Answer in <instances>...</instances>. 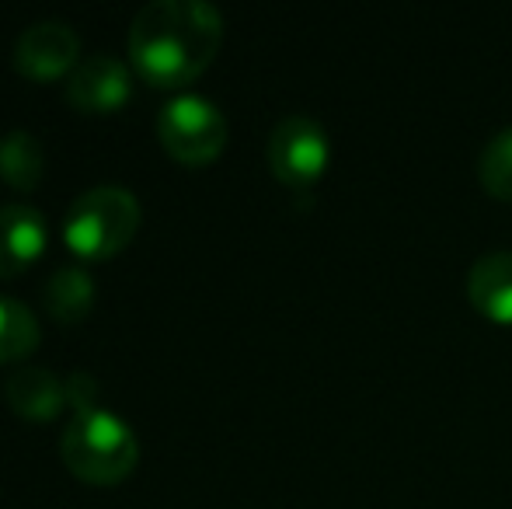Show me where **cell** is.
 Segmentation results:
<instances>
[{"instance_id": "obj_11", "label": "cell", "mask_w": 512, "mask_h": 509, "mask_svg": "<svg viewBox=\"0 0 512 509\" xmlns=\"http://www.w3.org/2000/svg\"><path fill=\"white\" fill-rule=\"evenodd\" d=\"M42 300H46V311L63 325L81 321L95 304V279L81 265H60L42 286Z\"/></svg>"}, {"instance_id": "obj_7", "label": "cell", "mask_w": 512, "mask_h": 509, "mask_svg": "<svg viewBox=\"0 0 512 509\" xmlns=\"http://www.w3.org/2000/svg\"><path fill=\"white\" fill-rule=\"evenodd\" d=\"M133 91V74L112 53H95L81 60L67 77V102L81 112H112L126 105Z\"/></svg>"}, {"instance_id": "obj_14", "label": "cell", "mask_w": 512, "mask_h": 509, "mask_svg": "<svg viewBox=\"0 0 512 509\" xmlns=\"http://www.w3.org/2000/svg\"><path fill=\"white\" fill-rule=\"evenodd\" d=\"M478 178L488 196L512 199V126L499 129L478 157Z\"/></svg>"}, {"instance_id": "obj_15", "label": "cell", "mask_w": 512, "mask_h": 509, "mask_svg": "<svg viewBox=\"0 0 512 509\" xmlns=\"http://www.w3.org/2000/svg\"><path fill=\"white\" fill-rule=\"evenodd\" d=\"M67 401L77 408V412H91V408H98V384L91 374H84V370H77V374L67 377Z\"/></svg>"}, {"instance_id": "obj_9", "label": "cell", "mask_w": 512, "mask_h": 509, "mask_svg": "<svg viewBox=\"0 0 512 509\" xmlns=\"http://www.w3.org/2000/svg\"><path fill=\"white\" fill-rule=\"evenodd\" d=\"M467 297L488 321L512 325V252H488L471 265Z\"/></svg>"}, {"instance_id": "obj_6", "label": "cell", "mask_w": 512, "mask_h": 509, "mask_svg": "<svg viewBox=\"0 0 512 509\" xmlns=\"http://www.w3.org/2000/svg\"><path fill=\"white\" fill-rule=\"evenodd\" d=\"M81 35L67 21H35L14 39V67L32 81H53L77 67Z\"/></svg>"}, {"instance_id": "obj_2", "label": "cell", "mask_w": 512, "mask_h": 509, "mask_svg": "<svg viewBox=\"0 0 512 509\" xmlns=\"http://www.w3.org/2000/svg\"><path fill=\"white\" fill-rule=\"evenodd\" d=\"M63 461L77 478L95 485L122 482L136 468L140 443L136 433L108 408H91V412H74V419L63 429Z\"/></svg>"}, {"instance_id": "obj_12", "label": "cell", "mask_w": 512, "mask_h": 509, "mask_svg": "<svg viewBox=\"0 0 512 509\" xmlns=\"http://www.w3.org/2000/svg\"><path fill=\"white\" fill-rule=\"evenodd\" d=\"M46 175V147L28 129H11L0 136V178L14 189L28 192Z\"/></svg>"}, {"instance_id": "obj_8", "label": "cell", "mask_w": 512, "mask_h": 509, "mask_svg": "<svg viewBox=\"0 0 512 509\" xmlns=\"http://www.w3.org/2000/svg\"><path fill=\"white\" fill-rule=\"evenodd\" d=\"M49 227L35 206L7 203L0 206V276H18L42 255Z\"/></svg>"}, {"instance_id": "obj_3", "label": "cell", "mask_w": 512, "mask_h": 509, "mask_svg": "<svg viewBox=\"0 0 512 509\" xmlns=\"http://www.w3.org/2000/svg\"><path fill=\"white\" fill-rule=\"evenodd\" d=\"M140 227V199L122 185H95L70 203L63 238L84 258H112Z\"/></svg>"}, {"instance_id": "obj_4", "label": "cell", "mask_w": 512, "mask_h": 509, "mask_svg": "<svg viewBox=\"0 0 512 509\" xmlns=\"http://www.w3.org/2000/svg\"><path fill=\"white\" fill-rule=\"evenodd\" d=\"M157 136L164 150L182 164H209L227 143V119L203 95H178L157 116Z\"/></svg>"}, {"instance_id": "obj_13", "label": "cell", "mask_w": 512, "mask_h": 509, "mask_svg": "<svg viewBox=\"0 0 512 509\" xmlns=\"http://www.w3.org/2000/svg\"><path fill=\"white\" fill-rule=\"evenodd\" d=\"M39 346V321L21 300L0 297V363L25 360Z\"/></svg>"}, {"instance_id": "obj_5", "label": "cell", "mask_w": 512, "mask_h": 509, "mask_svg": "<svg viewBox=\"0 0 512 509\" xmlns=\"http://www.w3.org/2000/svg\"><path fill=\"white\" fill-rule=\"evenodd\" d=\"M269 168L290 189H310L331 161V140L317 119L293 112L269 133Z\"/></svg>"}, {"instance_id": "obj_10", "label": "cell", "mask_w": 512, "mask_h": 509, "mask_svg": "<svg viewBox=\"0 0 512 509\" xmlns=\"http://www.w3.org/2000/svg\"><path fill=\"white\" fill-rule=\"evenodd\" d=\"M7 401L28 422H49L67 405V384L46 367H18L7 377Z\"/></svg>"}, {"instance_id": "obj_1", "label": "cell", "mask_w": 512, "mask_h": 509, "mask_svg": "<svg viewBox=\"0 0 512 509\" xmlns=\"http://www.w3.org/2000/svg\"><path fill=\"white\" fill-rule=\"evenodd\" d=\"M223 39V14L206 0H150L129 25L136 74L157 88L196 81Z\"/></svg>"}]
</instances>
